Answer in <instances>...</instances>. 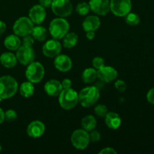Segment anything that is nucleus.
<instances>
[{"label":"nucleus","instance_id":"nucleus-22","mask_svg":"<svg viewBox=\"0 0 154 154\" xmlns=\"http://www.w3.org/2000/svg\"><path fill=\"white\" fill-rule=\"evenodd\" d=\"M96 124H97V121L93 115H87L81 120L82 128L87 132H90L95 129V128L96 127Z\"/></svg>","mask_w":154,"mask_h":154},{"label":"nucleus","instance_id":"nucleus-16","mask_svg":"<svg viewBox=\"0 0 154 154\" xmlns=\"http://www.w3.org/2000/svg\"><path fill=\"white\" fill-rule=\"evenodd\" d=\"M54 66L60 72H67L72 69V61L68 56L59 54L54 60Z\"/></svg>","mask_w":154,"mask_h":154},{"label":"nucleus","instance_id":"nucleus-2","mask_svg":"<svg viewBox=\"0 0 154 154\" xmlns=\"http://www.w3.org/2000/svg\"><path fill=\"white\" fill-rule=\"evenodd\" d=\"M18 90V84L16 80L9 75L0 78V98L9 99L16 94Z\"/></svg>","mask_w":154,"mask_h":154},{"label":"nucleus","instance_id":"nucleus-4","mask_svg":"<svg viewBox=\"0 0 154 154\" xmlns=\"http://www.w3.org/2000/svg\"><path fill=\"white\" fill-rule=\"evenodd\" d=\"M59 103L63 109H72L78 103V93L72 88L63 89L59 95Z\"/></svg>","mask_w":154,"mask_h":154},{"label":"nucleus","instance_id":"nucleus-25","mask_svg":"<svg viewBox=\"0 0 154 154\" xmlns=\"http://www.w3.org/2000/svg\"><path fill=\"white\" fill-rule=\"evenodd\" d=\"M31 34L34 39L37 40L38 42H44L48 37V32H47L46 29L41 26L34 27Z\"/></svg>","mask_w":154,"mask_h":154},{"label":"nucleus","instance_id":"nucleus-28","mask_svg":"<svg viewBox=\"0 0 154 154\" xmlns=\"http://www.w3.org/2000/svg\"><path fill=\"white\" fill-rule=\"evenodd\" d=\"M90 5H89L88 3L87 2H80L78 3V5L76 7V11L81 16H85L90 11Z\"/></svg>","mask_w":154,"mask_h":154},{"label":"nucleus","instance_id":"nucleus-5","mask_svg":"<svg viewBox=\"0 0 154 154\" xmlns=\"http://www.w3.org/2000/svg\"><path fill=\"white\" fill-rule=\"evenodd\" d=\"M25 75L28 81H30L32 84H38L43 79L45 75V68L42 63L33 61L28 65Z\"/></svg>","mask_w":154,"mask_h":154},{"label":"nucleus","instance_id":"nucleus-26","mask_svg":"<svg viewBox=\"0 0 154 154\" xmlns=\"http://www.w3.org/2000/svg\"><path fill=\"white\" fill-rule=\"evenodd\" d=\"M35 87L33 84L30 81H26V82L23 83L20 87V93L22 96L25 98H29L32 96L34 93Z\"/></svg>","mask_w":154,"mask_h":154},{"label":"nucleus","instance_id":"nucleus-31","mask_svg":"<svg viewBox=\"0 0 154 154\" xmlns=\"http://www.w3.org/2000/svg\"><path fill=\"white\" fill-rule=\"evenodd\" d=\"M92 63H93V66L94 67V69L98 70V69H99L100 68L103 67L105 66V60L102 57H96L95 58H93Z\"/></svg>","mask_w":154,"mask_h":154},{"label":"nucleus","instance_id":"nucleus-13","mask_svg":"<svg viewBox=\"0 0 154 154\" xmlns=\"http://www.w3.org/2000/svg\"><path fill=\"white\" fill-rule=\"evenodd\" d=\"M117 75L118 74L117 70L111 66H104L97 71V78L103 82L106 83L112 82L117 79Z\"/></svg>","mask_w":154,"mask_h":154},{"label":"nucleus","instance_id":"nucleus-9","mask_svg":"<svg viewBox=\"0 0 154 154\" xmlns=\"http://www.w3.org/2000/svg\"><path fill=\"white\" fill-rule=\"evenodd\" d=\"M71 141L76 149L84 150L88 147L90 141L88 132L84 129L74 131L71 136Z\"/></svg>","mask_w":154,"mask_h":154},{"label":"nucleus","instance_id":"nucleus-40","mask_svg":"<svg viewBox=\"0 0 154 154\" xmlns=\"http://www.w3.org/2000/svg\"><path fill=\"white\" fill-rule=\"evenodd\" d=\"M6 29V24L3 21L0 20V35L3 34Z\"/></svg>","mask_w":154,"mask_h":154},{"label":"nucleus","instance_id":"nucleus-23","mask_svg":"<svg viewBox=\"0 0 154 154\" xmlns=\"http://www.w3.org/2000/svg\"><path fill=\"white\" fill-rule=\"evenodd\" d=\"M63 46L66 48H72L76 45L78 36L75 32H67L63 38Z\"/></svg>","mask_w":154,"mask_h":154},{"label":"nucleus","instance_id":"nucleus-6","mask_svg":"<svg viewBox=\"0 0 154 154\" xmlns=\"http://www.w3.org/2000/svg\"><path fill=\"white\" fill-rule=\"evenodd\" d=\"M34 28V23L26 17H22L15 21L13 26V31L16 35L23 37L31 34Z\"/></svg>","mask_w":154,"mask_h":154},{"label":"nucleus","instance_id":"nucleus-42","mask_svg":"<svg viewBox=\"0 0 154 154\" xmlns=\"http://www.w3.org/2000/svg\"><path fill=\"white\" fill-rule=\"evenodd\" d=\"M1 150H2V146L1 144H0V152H1Z\"/></svg>","mask_w":154,"mask_h":154},{"label":"nucleus","instance_id":"nucleus-30","mask_svg":"<svg viewBox=\"0 0 154 154\" xmlns=\"http://www.w3.org/2000/svg\"><path fill=\"white\" fill-rule=\"evenodd\" d=\"M17 117V114L15 111L12 109H9L5 113V120L8 122H12L15 120Z\"/></svg>","mask_w":154,"mask_h":154},{"label":"nucleus","instance_id":"nucleus-33","mask_svg":"<svg viewBox=\"0 0 154 154\" xmlns=\"http://www.w3.org/2000/svg\"><path fill=\"white\" fill-rule=\"evenodd\" d=\"M114 87L119 92H124L126 90V84L123 80H117L114 84Z\"/></svg>","mask_w":154,"mask_h":154},{"label":"nucleus","instance_id":"nucleus-36","mask_svg":"<svg viewBox=\"0 0 154 154\" xmlns=\"http://www.w3.org/2000/svg\"><path fill=\"white\" fill-rule=\"evenodd\" d=\"M99 153L102 154H116L117 153V151L114 150L112 147H105V148L102 149V150L99 151Z\"/></svg>","mask_w":154,"mask_h":154},{"label":"nucleus","instance_id":"nucleus-8","mask_svg":"<svg viewBox=\"0 0 154 154\" xmlns=\"http://www.w3.org/2000/svg\"><path fill=\"white\" fill-rule=\"evenodd\" d=\"M110 9L115 16L125 17L132 9V2L131 0H111Z\"/></svg>","mask_w":154,"mask_h":154},{"label":"nucleus","instance_id":"nucleus-21","mask_svg":"<svg viewBox=\"0 0 154 154\" xmlns=\"http://www.w3.org/2000/svg\"><path fill=\"white\" fill-rule=\"evenodd\" d=\"M4 45L10 51H17L21 46V41L16 35H10L5 38Z\"/></svg>","mask_w":154,"mask_h":154},{"label":"nucleus","instance_id":"nucleus-32","mask_svg":"<svg viewBox=\"0 0 154 154\" xmlns=\"http://www.w3.org/2000/svg\"><path fill=\"white\" fill-rule=\"evenodd\" d=\"M33 44H34V38L32 37V35H30L29 34L23 37V45L32 47Z\"/></svg>","mask_w":154,"mask_h":154},{"label":"nucleus","instance_id":"nucleus-11","mask_svg":"<svg viewBox=\"0 0 154 154\" xmlns=\"http://www.w3.org/2000/svg\"><path fill=\"white\" fill-rule=\"evenodd\" d=\"M62 45L57 39H51L48 41L42 48V52L45 57L48 58H54L60 54Z\"/></svg>","mask_w":154,"mask_h":154},{"label":"nucleus","instance_id":"nucleus-39","mask_svg":"<svg viewBox=\"0 0 154 154\" xmlns=\"http://www.w3.org/2000/svg\"><path fill=\"white\" fill-rule=\"evenodd\" d=\"M86 32H87L86 37H87V38L89 39V40H93L95 38V32L93 31H89Z\"/></svg>","mask_w":154,"mask_h":154},{"label":"nucleus","instance_id":"nucleus-29","mask_svg":"<svg viewBox=\"0 0 154 154\" xmlns=\"http://www.w3.org/2000/svg\"><path fill=\"white\" fill-rule=\"evenodd\" d=\"M94 111L96 115L99 116V117H103L108 113V108H107V107L105 105L100 104V105H98L95 107Z\"/></svg>","mask_w":154,"mask_h":154},{"label":"nucleus","instance_id":"nucleus-10","mask_svg":"<svg viewBox=\"0 0 154 154\" xmlns=\"http://www.w3.org/2000/svg\"><path fill=\"white\" fill-rule=\"evenodd\" d=\"M16 57L17 61L23 66H28L34 61L35 58V53L32 47L20 46L17 50Z\"/></svg>","mask_w":154,"mask_h":154},{"label":"nucleus","instance_id":"nucleus-35","mask_svg":"<svg viewBox=\"0 0 154 154\" xmlns=\"http://www.w3.org/2000/svg\"><path fill=\"white\" fill-rule=\"evenodd\" d=\"M147 99L150 104L154 105V87L148 91L147 94Z\"/></svg>","mask_w":154,"mask_h":154},{"label":"nucleus","instance_id":"nucleus-17","mask_svg":"<svg viewBox=\"0 0 154 154\" xmlns=\"http://www.w3.org/2000/svg\"><path fill=\"white\" fill-rule=\"evenodd\" d=\"M44 90H45L47 95L55 97V96H59L63 88L62 84L60 81H57V80L52 79L48 81L45 84Z\"/></svg>","mask_w":154,"mask_h":154},{"label":"nucleus","instance_id":"nucleus-34","mask_svg":"<svg viewBox=\"0 0 154 154\" xmlns=\"http://www.w3.org/2000/svg\"><path fill=\"white\" fill-rule=\"evenodd\" d=\"M90 132H90V134L89 135L90 141H93V142H97V141H99V140H100L101 135L98 131L93 129V130L90 131Z\"/></svg>","mask_w":154,"mask_h":154},{"label":"nucleus","instance_id":"nucleus-1","mask_svg":"<svg viewBox=\"0 0 154 154\" xmlns=\"http://www.w3.org/2000/svg\"><path fill=\"white\" fill-rule=\"evenodd\" d=\"M100 93L97 87L94 86L85 87L78 93V102L84 108H89L99 100Z\"/></svg>","mask_w":154,"mask_h":154},{"label":"nucleus","instance_id":"nucleus-24","mask_svg":"<svg viewBox=\"0 0 154 154\" xmlns=\"http://www.w3.org/2000/svg\"><path fill=\"white\" fill-rule=\"evenodd\" d=\"M97 78V71L93 68L86 69L82 73V80L86 84H91Z\"/></svg>","mask_w":154,"mask_h":154},{"label":"nucleus","instance_id":"nucleus-12","mask_svg":"<svg viewBox=\"0 0 154 154\" xmlns=\"http://www.w3.org/2000/svg\"><path fill=\"white\" fill-rule=\"evenodd\" d=\"M89 5L92 11L100 16H105L111 11L109 0H90Z\"/></svg>","mask_w":154,"mask_h":154},{"label":"nucleus","instance_id":"nucleus-14","mask_svg":"<svg viewBox=\"0 0 154 154\" xmlns=\"http://www.w3.org/2000/svg\"><path fill=\"white\" fill-rule=\"evenodd\" d=\"M46 17V11L40 5L32 6L29 12V18L33 23L41 24Z\"/></svg>","mask_w":154,"mask_h":154},{"label":"nucleus","instance_id":"nucleus-27","mask_svg":"<svg viewBox=\"0 0 154 154\" xmlns=\"http://www.w3.org/2000/svg\"><path fill=\"white\" fill-rule=\"evenodd\" d=\"M126 23L130 26H136L140 23V17L137 14L130 13L126 15Z\"/></svg>","mask_w":154,"mask_h":154},{"label":"nucleus","instance_id":"nucleus-38","mask_svg":"<svg viewBox=\"0 0 154 154\" xmlns=\"http://www.w3.org/2000/svg\"><path fill=\"white\" fill-rule=\"evenodd\" d=\"M61 84L63 89H69L71 88V87H72V81L69 79H67V78L63 80Z\"/></svg>","mask_w":154,"mask_h":154},{"label":"nucleus","instance_id":"nucleus-7","mask_svg":"<svg viewBox=\"0 0 154 154\" xmlns=\"http://www.w3.org/2000/svg\"><path fill=\"white\" fill-rule=\"evenodd\" d=\"M51 7L54 14L59 17H67L73 10L70 0H53Z\"/></svg>","mask_w":154,"mask_h":154},{"label":"nucleus","instance_id":"nucleus-15","mask_svg":"<svg viewBox=\"0 0 154 154\" xmlns=\"http://www.w3.org/2000/svg\"><path fill=\"white\" fill-rule=\"evenodd\" d=\"M45 131V126L42 121L35 120L31 122L27 126L26 133L29 137L33 138H40L43 135Z\"/></svg>","mask_w":154,"mask_h":154},{"label":"nucleus","instance_id":"nucleus-41","mask_svg":"<svg viewBox=\"0 0 154 154\" xmlns=\"http://www.w3.org/2000/svg\"><path fill=\"white\" fill-rule=\"evenodd\" d=\"M5 120V112L2 108H0V124Z\"/></svg>","mask_w":154,"mask_h":154},{"label":"nucleus","instance_id":"nucleus-3","mask_svg":"<svg viewBox=\"0 0 154 154\" xmlns=\"http://www.w3.org/2000/svg\"><path fill=\"white\" fill-rule=\"evenodd\" d=\"M69 23L63 17L55 18L51 22L49 26V32L53 38L60 40L69 32Z\"/></svg>","mask_w":154,"mask_h":154},{"label":"nucleus","instance_id":"nucleus-37","mask_svg":"<svg viewBox=\"0 0 154 154\" xmlns=\"http://www.w3.org/2000/svg\"><path fill=\"white\" fill-rule=\"evenodd\" d=\"M39 5L43 8H50L52 4L53 0H38Z\"/></svg>","mask_w":154,"mask_h":154},{"label":"nucleus","instance_id":"nucleus-19","mask_svg":"<svg viewBox=\"0 0 154 154\" xmlns=\"http://www.w3.org/2000/svg\"><path fill=\"white\" fill-rule=\"evenodd\" d=\"M105 122L108 128L111 129H117L121 125V118L117 113L108 112L105 116Z\"/></svg>","mask_w":154,"mask_h":154},{"label":"nucleus","instance_id":"nucleus-20","mask_svg":"<svg viewBox=\"0 0 154 154\" xmlns=\"http://www.w3.org/2000/svg\"><path fill=\"white\" fill-rule=\"evenodd\" d=\"M17 57L12 53H4L0 57V63L4 67L8 69L14 68L17 65Z\"/></svg>","mask_w":154,"mask_h":154},{"label":"nucleus","instance_id":"nucleus-18","mask_svg":"<svg viewBox=\"0 0 154 154\" xmlns=\"http://www.w3.org/2000/svg\"><path fill=\"white\" fill-rule=\"evenodd\" d=\"M100 25L101 21L99 17H98L97 16H94V15L87 17L82 23L83 29L85 32H95L99 28Z\"/></svg>","mask_w":154,"mask_h":154}]
</instances>
